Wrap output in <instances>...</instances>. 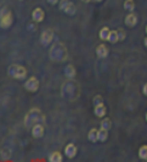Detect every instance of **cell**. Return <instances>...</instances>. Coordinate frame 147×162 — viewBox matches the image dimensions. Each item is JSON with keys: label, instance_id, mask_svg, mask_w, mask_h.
I'll list each match as a JSON object with an SVG mask.
<instances>
[{"label": "cell", "instance_id": "7402d4cb", "mask_svg": "<svg viewBox=\"0 0 147 162\" xmlns=\"http://www.w3.org/2000/svg\"><path fill=\"white\" fill-rule=\"evenodd\" d=\"M118 40H119L118 31H111L110 37H108V41H110V43H117Z\"/></svg>", "mask_w": 147, "mask_h": 162}, {"label": "cell", "instance_id": "cb8c5ba5", "mask_svg": "<svg viewBox=\"0 0 147 162\" xmlns=\"http://www.w3.org/2000/svg\"><path fill=\"white\" fill-rule=\"evenodd\" d=\"M92 104H94V107L95 106H99V105H102L104 104V99L101 95H96V97L92 99Z\"/></svg>", "mask_w": 147, "mask_h": 162}, {"label": "cell", "instance_id": "836d02e7", "mask_svg": "<svg viewBox=\"0 0 147 162\" xmlns=\"http://www.w3.org/2000/svg\"><path fill=\"white\" fill-rule=\"evenodd\" d=\"M146 161H147V160H146Z\"/></svg>", "mask_w": 147, "mask_h": 162}, {"label": "cell", "instance_id": "8fae6325", "mask_svg": "<svg viewBox=\"0 0 147 162\" xmlns=\"http://www.w3.org/2000/svg\"><path fill=\"white\" fill-rule=\"evenodd\" d=\"M94 113L96 117H105L106 116V107L105 105H99V106H95L94 109Z\"/></svg>", "mask_w": 147, "mask_h": 162}, {"label": "cell", "instance_id": "ac0fdd59", "mask_svg": "<svg viewBox=\"0 0 147 162\" xmlns=\"http://www.w3.org/2000/svg\"><path fill=\"white\" fill-rule=\"evenodd\" d=\"M26 77H27V69H26L23 66H20V67H18V72H17L16 79H24Z\"/></svg>", "mask_w": 147, "mask_h": 162}, {"label": "cell", "instance_id": "30bf717a", "mask_svg": "<svg viewBox=\"0 0 147 162\" xmlns=\"http://www.w3.org/2000/svg\"><path fill=\"white\" fill-rule=\"evenodd\" d=\"M32 17H33V21L36 22H41L44 20V11L40 9V7H37L33 10L32 12Z\"/></svg>", "mask_w": 147, "mask_h": 162}, {"label": "cell", "instance_id": "4dcf8cb0", "mask_svg": "<svg viewBox=\"0 0 147 162\" xmlns=\"http://www.w3.org/2000/svg\"><path fill=\"white\" fill-rule=\"evenodd\" d=\"M94 1H96V2H100V1H102V0H94Z\"/></svg>", "mask_w": 147, "mask_h": 162}, {"label": "cell", "instance_id": "83f0119b", "mask_svg": "<svg viewBox=\"0 0 147 162\" xmlns=\"http://www.w3.org/2000/svg\"><path fill=\"white\" fill-rule=\"evenodd\" d=\"M57 1H58V0H47V2H49V4H51V5L57 4Z\"/></svg>", "mask_w": 147, "mask_h": 162}, {"label": "cell", "instance_id": "6da1fadb", "mask_svg": "<svg viewBox=\"0 0 147 162\" xmlns=\"http://www.w3.org/2000/svg\"><path fill=\"white\" fill-rule=\"evenodd\" d=\"M44 122V116L41 115L40 110L38 109H32L24 117V126L26 128H33L36 124Z\"/></svg>", "mask_w": 147, "mask_h": 162}, {"label": "cell", "instance_id": "d4e9b609", "mask_svg": "<svg viewBox=\"0 0 147 162\" xmlns=\"http://www.w3.org/2000/svg\"><path fill=\"white\" fill-rule=\"evenodd\" d=\"M68 2H70V0H61V2H60V10H65V7L68 5Z\"/></svg>", "mask_w": 147, "mask_h": 162}, {"label": "cell", "instance_id": "f546056e", "mask_svg": "<svg viewBox=\"0 0 147 162\" xmlns=\"http://www.w3.org/2000/svg\"><path fill=\"white\" fill-rule=\"evenodd\" d=\"M81 1H83V2H89L90 0H81Z\"/></svg>", "mask_w": 147, "mask_h": 162}, {"label": "cell", "instance_id": "2e32d148", "mask_svg": "<svg viewBox=\"0 0 147 162\" xmlns=\"http://www.w3.org/2000/svg\"><path fill=\"white\" fill-rule=\"evenodd\" d=\"M18 67L20 65H11L7 68V74L12 78H16L17 77V72H18Z\"/></svg>", "mask_w": 147, "mask_h": 162}, {"label": "cell", "instance_id": "8992f818", "mask_svg": "<svg viewBox=\"0 0 147 162\" xmlns=\"http://www.w3.org/2000/svg\"><path fill=\"white\" fill-rule=\"evenodd\" d=\"M125 25L128 27H135L138 25V16L133 12H130L126 17H125Z\"/></svg>", "mask_w": 147, "mask_h": 162}, {"label": "cell", "instance_id": "4fadbf2b", "mask_svg": "<svg viewBox=\"0 0 147 162\" xmlns=\"http://www.w3.org/2000/svg\"><path fill=\"white\" fill-rule=\"evenodd\" d=\"M88 139H89L91 143H96V141H99V130L96 129V128L90 129L89 134H88Z\"/></svg>", "mask_w": 147, "mask_h": 162}, {"label": "cell", "instance_id": "44dd1931", "mask_svg": "<svg viewBox=\"0 0 147 162\" xmlns=\"http://www.w3.org/2000/svg\"><path fill=\"white\" fill-rule=\"evenodd\" d=\"M139 157L141 159V160H147V145H142L141 148H140V150H139Z\"/></svg>", "mask_w": 147, "mask_h": 162}, {"label": "cell", "instance_id": "5bb4252c", "mask_svg": "<svg viewBox=\"0 0 147 162\" xmlns=\"http://www.w3.org/2000/svg\"><path fill=\"white\" fill-rule=\"evenodd\" d=\"M63 11H65L67 15L73 16L74 14L77 12V7H75V5H74L73 2H71V1H70V2H68V5L65 7V10H63Z\"/></svg>", "mask_w": 147, "mask_h": 162}, {"label": "cell", "instance_id": "d6a6232c", "mask_svg": "<svg viewBox=\"0 0 147 162\" xmlns=\"http://www.w3.org/2000/svg\"><path fill=\"white\" fill-rule=\"evenodd\" d=\"M146 33H147V27H146Z\"/></svg>", "mask_w": 147, "mask_h": 162}, {"label": "cell", "instance_id": "d6986e66", "mask_svg": "<svg viewBox=\"0 0 147 162\" xmlns=\"http://www.w3.org/2000/svg\"><path fill=\"white\" fill-rule=\"evenodd\" d=\"M124 9H125L126 11L133 12L134 9H135V2H134V0H125V1H124Z\"/></svg>", "mask_w": 147, "mask_h": 162}, {"label": "cell", "instance_id": "5b68a950", "mask_svg": "<svg viewBox=\"0 0 147 162\" xmlns=\"http://www.w3.org/2000/svg\"><path fill=\"white\" fill-rule=\"evenodd\" d=\"M54 39V32L51 30H46L44 31L43 34L40 35V43L44 45V46H47Z\"/></svg>", "mask_w": 147, "mask_h": 162}, {"label": "cell", "instance_id": "9a60e30c", "mask_svg": "<svg viewBox=\"0 0 147 162\" xmlns=\"http://www.w3.org/2000/svg\"><path fill=\"white\" fill-rule=\"evenodd\" d=\"M49 161L50 162H62V155H61L58 151H54L52 154H50Z\"/></svg>", "mask_w": 147, "mask_h": 162}, {"label": "cell", "instance_id": "4316f807", "mask_svg": "<svg viewBox=\"0 0 147 162\" xmlns=\"http://www.w3.org/2000/svg\"><path fill=\"white\" fill-rule=\"evenodd\" d=\"M142 93H144V94L147 97V83L144 85V87H142Z\"/></svg>", "mask_w": 147, "mask_h": 162}, {"label": "cell", "instance_id": "7c38bea8", "mask_svg": "<svg viewBox=\"0 0 147 162\" xmlns=\"http://www.w3.org/2000/svg\"><path fill=\"white\" fill-rule=\"evenodd\" d=\"M75 73H77V71H75L73 65H67V67L65 68V74L68 79H73L75 77Z\"/></svg>", "mask_w": 147, "mask_h": 162}, {"label": "cell", "instance_id": "277c9868", "mask_svg": "<svg viewBox=\"0 0 147 162\" xmlns=\"http://www.w3.org/2000/svg\"><path fill=\"white\" fill-rule=\"evenodd\" d=\"M24 89L31 92V93H34L39 89V81H38L36 77H31L28 78V81L24 83Z\"/></svg>", "mask_w": 147, "mask_h": 162}, {"label": "cell", "instance_id": "e0dca14e", "mask_svg": "<svg viewBox=\"0 0 147 162\" xmlns=\"http://www.w3.org/2000/svg\"><path fill=\"white\" fill-rule=\"evenodd\" d=\"M110 28L107 27H104L101 31H100V39L101 40H108V37H110Z\"/></svg>", "mask_w": 147, "mask_h": 162}, {"label": "cell", "instance_id": "ffe728a7", "mask_svg": "<svg viewBox=\"0 0 147 162\" xmlns=\"http://www.w3.org/2000/svg\"><path fill=\"white\" fill-rule=\"evenodd\" d=\"M108 138V130L106 129H99V141H106Z\"/></svg>", "mask_w": 147, "mask_h": 162}, {"label": "cell", "instance_id": "7a4b0ae2", "mask_svg": "<svg viewBox=\"0 0 147 162\" xmlns=\"http://www.w3.org/2000/svg\"><path fill=\"white\" fill-rule=\"evenodd\" d=\"M49 55L52 61H62L67 56V49L62 43H56L51 46Z\"/></svg>", "mask_w": 147, "mask_h": 162}, {"label": "cell", "instance_id": "484cf974", "mask_svg": "<svg viewBox=\"0 0 147 162\" xmlns=\"http://www.w3.org/2000/svg\"><path fill=\"white\" fill-rule=\"evenodd\" d=\"M118 35H119V40H124L125 39V33L123 30H118Z\"/></svg>", "mask_w": 147, "mask_h": 162}, {"label": "cell", "instance_id": "3957f363", "mask_svg": "<svg viewBox=\"0 0 147 162\" xmlns=\"http://www.w3.org/2000/svg\"><path fill=\"white\" fill-rule=\"evenodd\" d=\"M0 25H1V28H9L12 25V15L10 11H6L5 9H2L0 15Z\"/></svg>", "mask_w": 147, "mask_h": 162}, {"label": "cell", "instance_id": "1f68e13d", "mask_svg": "<svg viewBox=\"0 0 147 162\" xmlns=\"http://www.w3.org/2000/svg\"><path fill=\"white\" fill-rule=\"evenodd\" d=\"M145 118H146V121H147V112H146V116H145Z\"/></svg>", "mask_w": 147, "mask_h": 162}, {"label": "cell", "instance_id": "9c48e42d", "mask_svg": "<svg viewBox=\"0 0 147 162\" xmlns=\"http://www.w3.org/2000/svg\"><path fill=\"white\" fill-rule=\"evenodd\" d=\"M96 55L100 59H106L108 56V49L106 48V45H104V44L99 45L97 49H96Z\"/></svg>", "mask_w": 147, "mask_h": 162}, {"label": "cell", "instance_id": "52a82bcc", "mask_svg": "<svg viewBox=\"0 0 147 162\" xmlns=\"http://www.w3.org/2000/svg\"><path fill=\"white\" fill-rule=\"evenodd\" d=\"M32 135H33L36 139L41 138V136L44 135V127H43V124H40V123L36 124V126L32 128Z\"/></svg>", "mask_w": 147, "mask_h": 162}, {"label": "cell", "instance_id": "603a6c76", "mask_svg": "<svg viewBox=\"0 0 147 162\" xmlns=\"http://www.w3.org/2000/svg\"><path fill=\"white\" fill-rule=\"evenodd\" d=\"M111 127H112L111 120H108V118H105V120H102V121H101V128H102V129L110 130Z\"/></svg>", "mask_w": 147, "mask_h": 162}, {"label": "cell", "instance_id": "f1b7e54d", "mask_svg": "<svg viewBox=\"0 0 147 162\" xmlns=\"http://www.w3.org/2000/svg\"><path fill=\"white\" fill-rule=\"evenodd\" d=\"M144 44H145V46L147 48V37L145 38V40H144Z\"/></svg>", "mask_w": 147, "mask_h": 162}, {"label": "cell", "instance_id": "ba28073f", "mask_svg": "<svg viewBox=\"0 0 147 162\" xmlns=\"http://www.w3.org/2000/svg\"><path fill=\"white\" fill-rule=\"evenodd\" d=\"M65 154L68 159H73L74 156L77 155V146L74 144H68L66 148H65Z\"/></svg>", "mask_w": 147, "mask_h": 162}]
</instances>
